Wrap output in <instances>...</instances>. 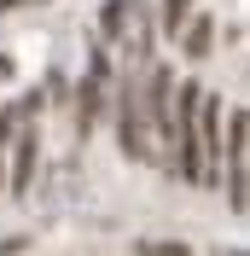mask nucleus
I'll return each mask as SVG.
<instances>
[{
    "label": "nucleus",
    "mask_w": 250,
    "mask_h": 256,
    "mask_svg": "<svg viewBox=\"0 0 250 256\" xmlns=\"http://www.w3.org/2000/svg\"><path fill=\"white\" fill-rule=\"evenodd\" d=\"M192 134H198V186H216L221 180V99L216 94H198Z\"/></svg>",
    "instance_id": "1"
},
{
    "label": "nucleus",
    "mask_w": 250,
    "mask_h": 256,
    "mask_svg": "<svg viewBox=\"0 0 250 256\" xmlns=\"http://www.w3.org/2000/svg\"><path fill=\"white\" fill-rule=\"evenodd\" d=\"M221 158H227V204L233 216H244V192H250V175H244V158H250V122L244 111H227V146H221Z\"/></svg>",
    "instance_id": "2"
},
{
    "label": "nucleus",
    "mask_w": 250,
    "mask_h": 256,
    "mask_svg": "<svg viewBox=\"0 0 250 256\" xmlns=\"http://www.w3.org/2000/svg\"><path fill=\"white\" fill-rule=\"evenodd\" d=\"M116 140H122V158L140 163L152 158V134H146V105H140V82L128 76L122 94H116Z\"/></svg>",
    "instance_id": "3"
},
{
    "label": "nucleus",
    "mask_w": 250,
    "mask_h": 256,
    "mask_svg": "<svg viewBox=\"0 0 250 256\" xmlns=\"http://www.w3.org/2000/svg\"><path fill=\"white\" fill-rule=\"evenodd\" d=\"M35 180V122L18 134V169H12V192H30Z\"/></svg>",
    "instance_id": "4"
},
{
    "label": "nucleus",
    "mask_w": 250,
    "mask_h": 256,
    "mask_svg": "<svg viewBox=\"0 0 250 256\" xmlns=\"http://www.w3.org/2000/svg\"><path fill=\"white\" fill-rule=\"evenodd\" d=\"M180 35H186V58H210V47H216V18H192Z\"/></svg>",
    "instance_id": "5"
},
{
    "label": "nucleus",
    "mask_w": 250,
    "mask_h": 256,
    "mask_svg": "<svg viewBox=\"0 0 250 256\" xmlns=\"http://www.w3.org/2000/svg\"><path fill=\"white\" fill-rule=\"evenodd\" d=\"M99 88H105V82H94V76H82V88H76V128L82 134H88L94 116H99Z\"/></svg>",
    "instance_id": "6"
},
{
    "label": "nucleus",
    "mask_w": 250,
    "mask_h": 256,
    "mask_svg": "<svg viewBox=\"0 0 250 256\" xmlns=\"http://www.w3.org/2000/svg\"><path fill=\"white\" fill-rule=\"evenodd\" d=\"M128 6H134V0H105V12H99V30H105L110 41H122V30H128Z\"/></svg>",
    "instance_id": "7"
},
{
    "label": "nucleus",
    "mask_w": 250,
    "mask_h": 256,
    "mask_svg": "<svg viewBox=\"0 0 250 256\" xmlns=\"http://www.w3.org/2000/svg\"><path fill=\"white\" fill-rule=\"evenodd\" d=\"M186 24H192V0H163V35L174 41Z\"/></svg>",
    "instance_id": "8"
},
{
    "label": "nucleus",
    "mask_w": 250,
    "mask_h": 256,
    "mask_svg": "<svg viewBox=\"0 0 250 256\" xmlns=\"http://www.w3.org/2000/svg\"><path fill=\"white\" fill-rule=\"evenodd\" d=\"M134 256H192V244H180V239H140Z\"/></svg>",
    "instance_id": "9"
},
{
    "label": "nucleus",
    "mask_w": 250,
    "mask_h": 256,
    "mask_svg": "<svg viewBox=\"0 0 250 256\" xmlns=\"http://www.w3.org/2000/svg\"><path fill=\"white\" fill-rule=\"evenodd\" d=\"M12 6H24V0H0V12H12Z\"/></svg>",
    "instance_id": "10"
},
{
    "label": "nucleus",
    "mask_w": 250,
    "mask_h": 256,
    "mask_svg": "<svg viewBox=\"0 0 250 256\" xmlns=\"http://www.w3.org/2000/svg\"><path fill=\"white\" fill-rule=\"evenodd\" d=\"M0 186H6V169H0Z\"/></svg>",
    "instance_id": "11"
}]
</instances>
